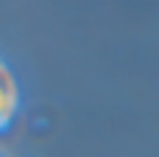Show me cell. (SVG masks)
I'll use <instances>...</instances> for the list:
<instances>
[{
	"mask_svg": "<svg viewBox=\"0 0 159 157\" xmlns=\"http://www.w3.org/2000/svg\"><path fill=\"white\" fill-rule=\"evenodd\" d=\"M3 87L6 84H3V76H0V110H3Z\"/></svg>",
	"mask_w": 159,
	"mask_h": 157,
	"instance_id": "obj_1",
	"label": "cell"
}]
</instances>
